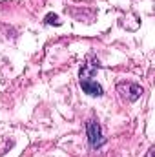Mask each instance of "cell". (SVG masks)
Returning <instances> with one entry per match:
<instances>
[{
  "mask_svg": "<svg viewBox=\"0 0 155 157\" xmlns=\"http://www.w3.org/2000/svg\"><path fill=\"white\" fill-rule=\"evenodd\" d=\"M86 132H88V143L93 150L100 148L106 143V139L102 135V130H100V124L97 121H88L86 122Z\"/></svg>",
  "mask_w": 155,
  "mask_h": 157,
  "instance_id": "1",
  "label": "cell"
},
{
  "mask_svg": "<svg viewBox=\"0 0 155 157\" xmlns=\"http://www.w3.org/2000/svg\"><path fill=\"white\" fill-rule=\"evenodd\" d=\"M117 91L120 93V97L128 99L130 102H135L142 95V88L139 84H135V82H120L117 86Z\"/></svg>",
  "mask_w": 155,
  "mask_h": 157,
  "instance_id": "2",
  "label": "cell"
},
{
  "mask_svg": "<svg viewBox=\"0 0 155 157\" xmlns=\"http://www.w3.org/2000/svg\"><path fill=\"white\" fill-rule=\"evenodd\" d=\"M80 88H82L84 93H88V95H91V97H102V93H104L102 86L97 84V82L91 80V78H80Z\"/></svg>",
  "mask_w": 155,
  "mask_h": 157,
  "instance_id": "3",
  "label": "cell"
},
{
  "mask_svg": "<svg viewBox=\"0 0 155 157\" xmlns=\"http://www.w3.org/2000/svg\"><path fill=\"white\" fill-rule=\"evenodd\" d=\"M44 22H46L47 26H60V24H62V20H60L55 13H47L46 18H44Z\"/></svg>",
  "mask_w": 155,
  "mask_h": 157,
  "instance_id": "4",
  "label": "cell"
},
{
  "mask_svg": "<svg viewBox=\"0 0 155 157\" xmlns=\"http://www.w3.org/2000/svg\"><path fill=\"white\" fill-rule=\"evenodd\" d=\"M146 157H153V148H150V150H148V154H146Z\"/></svg>",
  "mask_w": 155,
  "mask_h": 157,
  "instance_id": "5",
  "label": "cell"
}]
</instances>
